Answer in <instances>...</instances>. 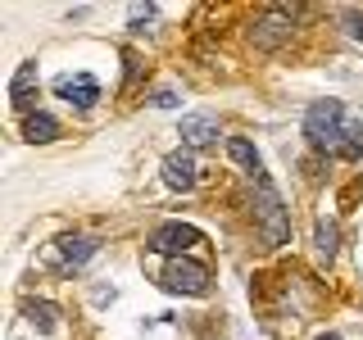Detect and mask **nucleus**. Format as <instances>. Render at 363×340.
Segmentation results:
<instances>
[{
	"label": "nucleus",
	"mask_w": 363,
	"mask_h": 340,
	"mask_svg": "<svg viewBox=\"0 0 363 340\" xmlns=\"http://www.w3.org/2000/svg\"><path fill=\"white\" fill-rule=\"evenodd\" d=\"M255 191H259L255 218H259V232H264V241H268V245H286V241H291V218H286V204H281L277 186L268 181V173L255 177Z\"/></svg>",
	"instance_id": "f257e3e1"
},
{
	"label": "nucleus",
	"mask_w": 363,
	"mask_h": 340,
	"mask_svg": "<svg viewBox=\"0 0 363 340\" xmlns=\"http://www.w3.org/2000/svg\"><path fill=\"white\" fill-rule=\"evenodd\" d=\"M345 105L340 100H318V105H309V113H304V136L318 145V150H340V136H345Z\"/></svg>",
	"instance_id": "f03ea898"
},
{
	"label": "nucleus",
	"mask_w": 363,
	"mask_h": 340,
	"mask_svg": "<svg viewBox=\"0 0 363 340\" xmlns=\"http://www.w3.org/2000/svg\"><path fill=\"white\" fill-rule=\"evenodd\" d=\"M295 14H300L295 5H272V9H264V14L250 23V41H255L259 50H277V45H286L291 32H295Z\"/></svg>",
	"instance_id": "7ed1b4c3"
},
{
	"label": "nucleus",
	"mask_w": 363,
	"mask_h": 340,
	"mask_svg": "<svg viewBox=\"0 0 363 340\" xmlns=\"http://www.w3.org/2000/svg\"><path fill=\"white\" fill-rule=\"evenodd\" d=\"M164 290L173 295H204L209 290V268L196 264V259H173L164 268Z\"/></svg>",
	"instance_id": "20e7f679"
},
{
	"label": "nucleus",
	"mask_w": 363,
	"mask_h": 340,
	"mask_svg": "<svg viewBox=\"0 0 363 340\" xmlns=\"http://www.w3.org/2000/svg\"><path fill=\"white\" fill-rule=\"evenodd\" d=\"M191 245H204V236L191 222H164V227H155V232H150V249H155V254L182 259V249H191Z\"/></svg>",
	"instance_id": "39448f33"
},
{
	"label": "nucleus",
	"mask_w": 363,
	"mask_h": 340,
	"mask_svg": "<svg viewBox=\"0 0 363 340\" xmlns=\"http://www.w3.org/2000/svg\"><path fill=\"white\" fill-rule=\"evenodd\" d=\"M55 91H60L68 105H77V109H91L100 100V82L91 73H64L60 82H55Z\"/></svg>",
	"instance_id": "423d86ee"
},
{
	"label": "nucleus",
	"mask_w": 363,
	"mask_h": 340,
	"mask_svg": "<svg viewBox=\"0 0 363 340\" xmlns=\"http://www.w3.org/2000/svg\"><path fill=\"white\" fill-rule=\"evenodd\" d=\"M164 186H173V191H191V186H196V159H191L186 150L164 154Z\"/></svg>",
	"instance_id": "0eeeda50"
},
{
	"label": "nucleus",
	"mask_w": 363,
	"mask_h": 340,
	"mask_svg": "<svg viewBox=\"0 0 363 340\" xmlns=\"http://www.w3.org/2000/svg\"><path fill=\"white\" fill-rule=\"evenodd\" d=\"M182 145H191V150H200V145H213L218 141V118H209V113H191V118H182Z\"/></svg>",
	"instance_id": "6e6552de"
},
{
	"label": "nucleus",
	"mask_w": 363,
	"mask_h": 340,
	"mask_svg": "<svg viewBox=\"0 0 363 340\" xmlns=\"http://www.w3.org/2000/svg\"><path fill=\"white\" fill-rule=\"evenodd\" d=\"M96 249H100L96 236H64V241H60V259H64V268H82Z\"/></svg>",
	"instance_id": "1a4fd4ad"
},
{
	"label": "nucleus",
	"mask_w": 363,
	"mask_h": 340,
	"mask_svg": "<svg viewBox=\"0 0 363 340\" xmlns=\"http://www.w3.org/2000/svg\"><path fill=\"white\" fill-rule=\"evenodd\" d=\"M32 86H37V64H23L9 82V96H14V109L18 113H32Z\"/></svg>",
	"instance_id": "9d476101"
},
{
	"label": "nucleus",
	"mask_w": 363,
	"mask_h": 340,
	"mask_svg": "<svg viewBox=\"0 0 363 340\" xmlns=\"http://www.w3.org/2000/svg\"><path fill=\"white\" fill-rule=\"evenodd\" d=\"M227 154H232V164H236V168H245L250 177L264 173V164H259V150L245 141V136H227Z\"/></svg>",
	"instance_id": "9b49d317"
},
{
	"label": "nucleus",
	"mask_w": 363,
	"mask_h": 340,
	"mask_svg": "<svg viewBox=\"0 0 363 340\" xmlns=\"http://www.w3.org/2000/svg\"><path fill=\"white\" fill-rule=\"evenodd\" d=\"M23 136H28L32 145H45V141H55V136H60V123L50 118V113H28V118H23Z\"/></svg>",
	"instance_id": "f8f14e48"
},
{
	"label": "nucleus",
	"mask_w": 363,
	"mask_h": 340,
	"mask_svg": "<svg viewBox=\"0 0 363 340\" xmlns=\"http://www.w3.org/2000/svg\"><path fill=\"white\" fill-rule=\"evenodd\" d=\"M23 317H28L37 332H55V327H60V309L45 304V300H23Z\"/></svg>",
	"instance_id": "ddd939ff"
},
{
	"label": "nucleus",
	"mask_w": 363,
	"mask_h": 340,
	"mask_svg": "<svg viewBox=\"0 0 363 340\" xmlns=\"http://www.w3.org/2000/svg\"><path fill=\"white\" fill-rule=\"evenodd\" d=\"M313 245H318V259H323V264H332V259H336V245H340V232H336V222H327V218H318V232H313Z\"/></svg>",
	"instance_id": "4468645a"
},
{
	"label": "nucleus",
	"mask_w": 363,
	"mask_h": 340,
	"mask_svg": "<svg viewBox=\"0 0 363 340\" xmlns=\"http://www.w3.org/2000/svg\"><path fill=\"white\" fill-rule=\"evenodd\" d=\"M336 154L340 159H359L363 154V123H354V118L345 123V136H340V150Z\"/></svg>",
	"instance_id": "2eb2a0df"
},
{
	"label": "nucleus",
	"mask_w": 363,
	"mask_h": 340,
	"mask_svg": "<svg viewBox=\"0 0 363 340\" xmlns=\"http://www.w3.org/2000/svg\"><path fill=\"white\" fill-rule=\"evenodd\" d=\"M155 18V5H132V32H145L141 23H150Z\"/></svg>",
	"instance_id": "dca6fc26"
},
{
	"label": "nucleus",
	"mask_w": 363,
	"mask_h": 340,
	"mask_svg": "<svg viewBox=\"0 0 363 340\" xmlns=\"http://www.w3.org/2000/svg\"><path fill=\"white\" fill-rule=\"evenodd\" d=\"M345 32L354 41H363V14H359V9H345Z\"/></svg>",
	"instance_id": "f3484780"
},
{
	"label": "nucleus",
	"mask_w": 363,
	"mask_h": 340,
	"mask_svg": "<svg viewBox=\"0 0 363 340\" xmlns=\"http://www.w3.org/2000/svg\"><path fill=\"white\" fill-rule=\"evenodd\" d=\"M155 105H159V109H173V105H182V100L173 96V91H159V96H155Z\"/></svg>",
	"instance_id": "a211bd4d"
},
{
	"label": "nucleus",
	"mask_w": 363,
	"mask_h": 340,
	"mask_svg": "<svg viewBox=\"0 0 363 340\" xmlns=\"http://www.w3.org/2000/svg\"><path fill=\"white\" fill-rule=\"evenodd\" d=\"M318 340H340V336H332V332H323V336H318Z\"/></svg>",
	"instance_id": "6ab92c4d"
}]
</instances>
